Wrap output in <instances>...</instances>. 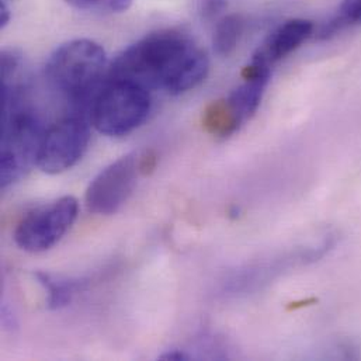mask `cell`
Segmentation results:
<instances>
[{"instance_id": "6da1fadb", "label": "cell", "mask_w": 361, "mask_h": 361, "mask_svg": "<svg viewBox=\"0 0 361 361\" xmlns=\"http://www.w3.org/2000/svg\"><path fill=\"white\" fill-rule=\"evenodd\" d=\"M208 69L207 54L185 32L161 30L124 49L110 63L106 79L179 96L202 83Z\"/></svg>"}, {"instance_id": "7a4b0ae2", "label": "cell", "mask_w": 361, "mask_h": 361, "mask_svg": "<svg viewBox=\"0 0 361 361\" xmlns=\"http://www.w3.org/2000/svg\"><path fill=\"white\" fill-rule=\"evenodd\" d=\"M104 48L93 39H72L49 56L45 78L49 86L75 107L90 106L109 72Z\"/></svg>"}, {"instance_id": "3957f363", "label": "cell", "mask_w": 361, "mask_h": 361, "mask_svg": "<svg viewBox=\"0 0 361 361\" xmlns=\"http://www.w3.org/2000/svg\"><path fill=\"white\" fill-rule=\"evenodd\" d=\"M27 87L3 90L0 185L8 187L37 164L45 130L27 104Z\"/></svg>"}, {"instance_id": "277c9868", "label": "cell", "mask_w": 361, "mask_h": 361, "mask_svg": "<svg viewBox=\"0 0 361 361\" xmlns=\"http://www.w3.org/2000/svg\"><path fill=\"white\" fill-rule=\"evenodd\" d=\"M90 123L103 135L126 137L149 116V92L126 80H106L90 106Z\"/></svg>"}, {"instance_id": "5b68a950", "label": "cell", "mask_w": 361, "mask_h": 361, "mask_svg": "<svg viewBox=\"0 0 361 361\" xmlns=\"http://www.w3.org/2000/svg\"><path fill=\"white\" fill-rule=\"evenodd\" d=\"M79 214V202L72 195L28 211L14 229L17 246L30 253H41L54 247L71 229Z\"/></svg>"}, {"instance_id": "8992f818", "label": "cell", "mask_w": 361, "mask_h": 361, "mask_svg": "<svg viewBox=\"0 0 361 361\" xmlns=\"http://www.w3.org/2000/svg\"><path fill=\"white\" fill-rule=\"evenodd\" d=\"M90 141V126L85 116L65 117L45 130L37 157L38 168L48 175L72 169L85 155Z\"/></svg>"}, {"instance_id": "52a82bcc", "label": "cell", "mask_w": 361, "mask_h": 361, "mask_svg": "<svg viewBox=\"0 0 361 361\" xmlns=\"http://www.w3.org/2000/svg\"><path fill=\"white\" fill-rule=\"evenodd\" d=\"M141 171V152H131L104 168L86 190V207L99 215L116 214L135 190Z\"/></svg>"}, {"instance_id": "ba28073f", "label": "cell", "mask_w": 361, "mask_h": 361, "mask_svg": "<svg viewBox=\"0 0 361 361\" xmlns=\"http://www.w3.org/2000/svg\"><path fill=\"white\" fill-rule=\"evenodd\" d=\"M338 243V233L328 232L319 243H314L310 246H302L294 252L281 255L279 257H273L267 262H260L252 264L226 281V291L232 294H239L243 291H249L257 288L259 286L267 283L273 277L286 271V269L302 266L308 263H314L328 255Z\"/></svg>"}, {"instance_id": "9c48e42d", "label": "cell", "mask_w": 361, "mask_h": 361, "mask_svg": "<svg viewBox=\"0 0 361 361\" xmlns=\"http://www.w3.org/2000/svg\"><path fill=\"white\" fill-rule=\"evenodd\" d=\"M315 34V25L305 18H293L279 25L256 49L252 62L271 68L294 52Z\"/></svg>"}, {"instance_id": "30bf717a", "label": "cell", "mask_w": 361, "mask_h": 361, "mask_svg": "<svg viewBox=\"0 0 361 361\" xmlns=\"http://www.w3.org/2000/svg\"><path fill=\"white\" fill-rule=\"evenodd\" d=\"M34 277L47 291L48 294L47 305L49 310H54V311L68 307L72 302L75 294L80 291L87 283L86 280L56 277L45 271H35Z\"/></svg>"}, {"instance_id": "8fae6325", "label": "cell", "mask_w": 361, "mask_h": 361, "mask_svg": "<svg viewBox=\"0 0 361 361\" xmlns=\"http://www.w3.org/2000/svg\"><path fill=\"white\" fill-rule=\"evenodd\" d=\"M202 126L208 134L225 140L233 135L242 127V123L228 104L226 99H221L207 106L202 114Z\"/></svg>"}, {"instance_id": "7c38bea8", "label": "cell", "mask_w": 361, "mask_h": 361, "mask_svg": "<svg viewBox=\"0 0 361 361\" xmlns=\"http://www.w3.org/2000/svg\"><path fill=\"white\" fill-rule=\"evenodd\" d=\"M245 28V21L239 14H226L215 21L212 47L216 55L229 56L238 47Z\"/></svg>"}, {"instance_id": "4fadbf2b", "label": "cell", "mask_w": 361, "mask_h": 361, "mask_svg": "<svg viewBox=\"0 0 361 361\" xmlns=\"http://www.w3.org/2000/svg\"><path fill=\"white\" fill-rule=\"evenodd\" d=\"M359 24H361V0H342L336 13L314 35L318 39H331L339 32Z\"/></svg>"}, {"instance_id": "5bb4252c", "label": "cell", "mask_w": 361, "mask_h": 361, "mask_svg": "<svg viewBox=\"0 0 361 361\" xmlns=\"http://www.w3.org/2000/svg\"><path fill=\"white\" fill-rule=\"evenodd\" d=\"M78 10H107L111 13L127 11L134 0H65Z\"/></svg>"}, {"instance_id": "9a60e30c", "label": "cell", "mask_w": 361, "mask_h": 361, "mask_svg": "<svg viewBox=\"0 0 361 361\" xmlns=\"http://www.w3.org/2000/svg\"><path fill=\"white\" fill-rule=\"evenodd\" d=\"M228 7V0H197V13L202 21H218Z\"/></svg>"}, {"instance_id": "2e32d148", "label": "cell", "mask_w": 361, "mask_h": 361, "mask_svg": "<svg viewBox=\"0 0 361 361\" xmlns=\"http://www.w3.org/2000/svg\"><path fill=\"white\" fill-rule=\"evenodd\" d=\"M158 165V157L157 154L149 149L141 154V171H142V176H147L149 173H152L155 171Z\"/></svg>"}, {"instance_id": "e0dca14e", "label": "cell", "mask_w": 361, "mask_h": 361, "mask_svg": "<svg viewBox=\"0 0 361 361\" xmlns=\"http://www.w3.org/2000/svg\"><path fill=\"white\" fill-rule=\"evenodd\" d=\"M159 359L165 361L190 360V356L187 353L181 352V350H172V352H168V353L162 355Z\"/></svg>"}, {"instance_id": "ac0fdd59", "label": "cell", "mask_w": 361, "mask_h": 361, "mask_svg": "<svg viewBox=\"0 0 361 361\" xmlns=\"http://www.w3.org/2000/svg\"><path fill=\"white\" fill-rule=\"evenodd\" d=\"M10 18H11L10 8L6 1H1L0 3V28H4L10 23Z\"/></svg>"}]
</instances>
